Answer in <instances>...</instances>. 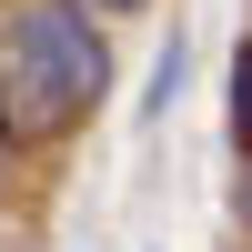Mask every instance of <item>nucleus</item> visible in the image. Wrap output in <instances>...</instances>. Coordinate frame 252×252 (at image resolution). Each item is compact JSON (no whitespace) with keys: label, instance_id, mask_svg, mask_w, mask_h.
<instances>
[{"label":"nucleus","instance_id":"4","mask_svg":"<svg viewBox=\"0 0 252 252\" xmlns=\"http://www.w3.org/2000/svg\"><path fill=\"white\" fill-rule=\"evenodd\" d=\"M91 10H141V0H91Z\"/></svg>","mask_w":252,"mask_h":252},{"label":"nucleus","instance_id":"1","mask_svg":"<svg viewBox=\"0 0 252 252\" xmlns=\"http://www.w3.org/2000/svg\"><path fill=\"white\" fill-rule=\"evenodd\" d=\"M111 81V51L91 31V0H31L0 31V131L10 141H61Z\"/></svg>","mask_w":252,"mask_h":252},{"label":"nucleus","instance_id":"3","mask_svg":"<svg viewBox=\"0 0 252 252\" xmlns=\"http://www.w3.org/2000/svg\"><path fill=\"white\" fill-rule=\"evenodd\" d=\"M242 222H252V161H242Z\"/></svg>","mask_w":252,"mask_h":252},{"label":"nucleus","instance_id":"2","mask_svg":"<svg viewBox=\"0 0 252 252\" xmlns=\"http://www.w3.org/2000/svg\"><path fill=\"white\" fill-rule=\"evenodd\" d=\"M232 131H242V152H252V40H242V61H232Z\"/></svg>","mask_w":252,"mask_h":252}]
</instances>
